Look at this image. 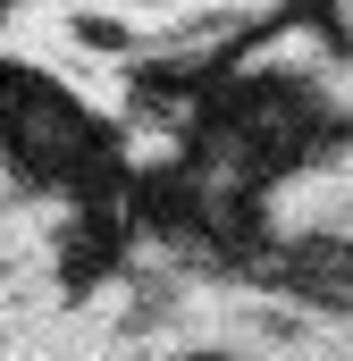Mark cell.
Returning a JSON list of instances; mask_svg holds the SVG:
<instances>
[{"label":"cell","instance_id":"cell-1","mask_svg":"<svg viewBox=\"0 0 353 361\" xmlns=\"http://www.w3.org/2000/svg\"><path fill=\"white\" fill-rule=\"evenodd\" d=\"M118 8H126V17H143V25H169L176 8H193V0H118Z\"/></svg>","mask_w":353,"mask_h":361}]
</instances>
